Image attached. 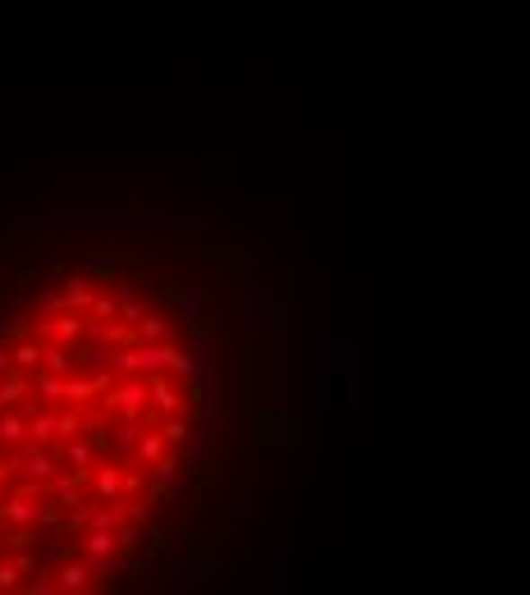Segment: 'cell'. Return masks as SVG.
Here are the masks:
<instances>
[{
    "mask_svg": "<svg viewBox=\"0 0 530 595\" xmlns=\"http://www.w3.org/2000/svg\"><path fill=\"white\" fill-rule=\"evenodd\" d=\"M105 413H115L119 422H146V404H151V385L146 376H128V380H115L110 394H101Z\"/></svg>",
    "mask_w": 530,
    "mask_h": 595,
    "instance_id": "obj_1",
    "label": "cell"
},
{
    "mask_svg": "<svg viewBox=\"0 0 530 595\" xmlns=\"http://www.w3.org/2000/svg\"><path fill=\"white\" fill-rule=\"evenodd\" d=\"M165 307H170V316H174L183 330H197V325L210 316V298H206L201 284H192V280H174V284L165 289Z\"/></svg>",
    "mask_w": 530,
    "mask_h": 595,
    "instance_id": "obj_2",
    "label": "cell"
},
{
    "mask_svg": "<svg viewBox=\"0 0 530 595\" xmlns=\"http://www.w3.org/2000/svg\"><path fill=\"white\" fill-rule=\"evenodd\" d=\"M161 192L170 188L161 174H133V179H74V174H60L56 179V192Z\"/></svg>",
    "mask_w": 530,
    "mask_h": 595,
    "instance_id": "obj_3",
    "label": "cell"
},
{
    "mask_svg": "<svg viewBox=\"0 0 530 595\" xmlns=\"http://www.w3.org/2000/svg\"><path fill=\"white\" fill-rule=\"evenodd\" d=\"M60 207L46 202V197H10L0 207V220H14V225H60Z\"/></svg>",
    "mask_w": 530,
    "mask_h": 595,
    "instance_id": "obj_4",
    "label": "cell"
},
{
    "mask_svg": "<svg viewBox=\"0 0 530 595\" xmlns=\"http://www.w3.org/2000/svg\"><path fill=\"white\" fill-rule=\"evenodd\" d=\"M87 481H92V485H87L92 504H115V500H124V472H119L115 458H110V463H96Z\"/></svg>",
    "mask_w": 530,
    "mask_h": 595,
    "instance_id": "obj_5",
    "label": "cell"
},
{
    "mask_svg": "<svg viewBox=\"0 0 530 595\" xmlns=\"http://www.w3.org/2000/svg\"><path fill=\"white\" fill-rule=\"evenodd\" d=\"M146 385H151V404L161 408L165 417H170V413H183L188 394L174 385V371H170V367H161V371H146Z\"/></svg>",
    "mask_w": 530,
    "mask_h": 595,
    "instance_id": "obj_6",
    "label": "cell"
},
{
    "mask_svg": "<svg viewBox=\"0 0 530 595\" xmlns=\"http://www.w3.org/2000/svg\"><path fill=\"white\" fill-rule=\"evenodd\" d=\"M56 582H60V591H92L96 586V573H92V564L83 559V555H69L65 564H56Z\"/></svg>",
    "mask_w": 530,
    "mask_h": 595,
    "instance_id": "obj_7",
    "label": "cell"
},
{
    "mask_svg": "<svg viewBox=\"0 0 530 595\" xmlns=\"http://www.w3.org/2000/svg\"><path fill=\"white\" fill-rule=\"evenodd\" d=\"M83 481H87V472H65V476H50L46 481V494H50V500H60L65 509H78V504H87L92 500V494L83 490Z\"/></svg>",
    "mask_w": 530,
    "mask_h": 595,
    "instance_id": "obj_8",
    "label": "cell"
},
{
    "mask_svg": "<svg viewBox=\"0 0 530 595\" xmlns=\"http://www.w3.org/2000/svg\"><path fill=\"white\" fill-rule=\"evenodd\" d=\"M210 449H216V431H210V426H192V435L183 440V467L188 472H206Z\"/></svg>",
    "mask_w": 530,
    "mask_h": 595,
    "instance_id": "obj_9",
    "label": "cell"
},
{
    "mask_svg": "<svg viewBox=\"0 0 530 595\" xmlns=\"http://www.w3.org/2000/svg\"><path fill=\"white\" fill-rule=\"evenodd\" d=\"M192 573L201 577V591L210 595V591H220V586L234 582L238 564H234V559H192Z\"/></svg>",
    "mask_w": 530,
    "mask_h": 595,
    "instance_id": "obj_10",
    "label": "cell"
},
{
    "mask_svg": "<svg viewBox=\"0 0 530 595\" xmlns=\"http://www.w3.org/2000/svg\"><path fill=\"white\" fill-rule=\"evenodd\" d=\"M23 476L46 485L50 476H56V454H50L46 444H32V440H28V444H23Z\"/></svg>",
    "mask_w": 530,
    "mask_h": 595,
    "instance_id": "obj_11",
    "label": "cell"
},
{
    "mask_svg": "<svg viewBox=\"0 0 530 595\" xmlns=\"http://www.w3.org/2000/svg\"><path fill=\"white\" fill-rule=\"evenodd\" d=\"M183 472H188V467H183L174 454H165L161 463L151 467V481H146V485H151V494H174V490L183 485Z\"/></svg>",
    "mask_w": 530,
    "mask_h": 595,
    "instance_id": "obj_12",
    "label": "cell"
},
{
    "mask_svg": "<svg viewBox=\"0 0 530 595\" xmlns=\"http://www.w3.org/2000/svg\"><path fill=\"white\" fill-rule=\"evenodd\" d=\"M0 444H5V449H23L28 444V413L0 408Z\"/></svg>",
    "mask_w": 530,
    "mask_h": 595,
    "instance_id": "obj_13",
    "label": "cell"
},
{
    "mask_svg": "<svg viewBox=\"0 0 530 595\" xmlns=\"http://www.w3.org/2000/svg\"><path fill=\"white\" fill-rule=\"evenodd\" d=\"M65 293H69V307L74 312H92V303H96V280L87 271H74L65 280Z\"/></svg>",
    "mask_w": 530,
    "mask_h": 595,
    "instance_id": "obj_14",
    "label": "cell"
},
{
    "mask_svg": "<svg viewBox=\"0 0 530 595\" xmlns=\"http://www.w3.org/2000/svg\"><path fill=\"white\" fill-rule=\"evenodd\" d=\"M10 349H14V367L19 371H41V362H46V339L23 334L19 343H10Z\"/></svg>",
    "mask_w": 530,
    "mask_h": 595,
    "instance_id": "obj_15",
    "label": "cell"
},
{
    "mask_svg": "<svg viewBox=\"0 0 530 595\" xmlns=\"http://www.w3.org/2000/svg\"><path fill=\"white\" fill-rule=\"evenodd\" d=\"M32 389V371H5L0 376V408H19L23 404V394Z\"/></svg>",
    "mask_w": 530,
    "mask_h": 595,
    "instance_id": "obj_16",
    "label": "cell"
},
{
    "mask_svg": "<svg viewBox=\"0 0 530 595\" xmlns=\"http://www.w3.org/2000/svg\"><path fill=\"white\" fill-rule=\"evenodd\" d=\"M165 449H170V440H165V431L155 426V431H142V440H137V449H133V458L142 463V467H155L165 458Z\"/></svg>",
    "mask_w": 530,
    "mask_h": 595,
    "instance_id": "obj_17",
    "label": "cell"
},
{
    "mask_svg": "<svg viewBox=\"0 0 530 595\" xmlns=\"http://www.w3.org/2000/svg\"><path fill=\"white\" fill-rule=\"evenodd\" d=\"M96 399H101V394H96L92 376H87V371H74L69 385H65V404H74V408H92Z\"/></svg>",
    "mask_w": 530,
    "mask_h": 595,
    "instance_id": "obj_18",
    "label": "cell"
},
{
    "mask_svg": "<svg viewBox=\"0 0 530 595\" xmlns=\"http://www.w3.org/2000/svg\"><path fill=\"white\" fill-rule=\"evenodd\" d=\"M65 385H69V376H60V371H32V389L41 394L46 404H65Z\"/></svg>",
    "mask_w": 530,
    "mask_h": 595,
    "instance_id": "obj_19",
    "label": "cell"
},
{
    "mask_svg": "<svg viewBox=\"0 0 530 595\" xmlns=\"http://www.w3.org/2000/svg\"><path fill=\"white\" fill-rule=\"evenodd\" d=\"M170 325H174V316H165V312H146V316L133 325V334H137L142 343H161V339H170Z\"/></svg>",
    "mask_w": 530,
    "mask_h": 595,
    "instance_id": "obj_20",
    "label": "cell"
},
{
    "mask_svg": "<svg viewBox=\"0 0 530 595\" xmlns=\"http://www.w3.org/2000/svg\"><path fill=\"white\" fill-rule=\"evenodd\" d=\"M348 371V343L343 339H325L321 343V376H343Z\"/></svg>",
    "mask_w": 530,
    "mask_h": 595,
    "instance_id": "obj_21",
    "label": "cell"
},
{
    "mask_svg": "<svg viewBox=\"0 0 530 595\" xmlns=\"http://www.w3.org/2000/svg\"><path fill=\"white\" fill-rule=\"evenodd\" d=\"M41 367H46V371H60V376H74V371H78V358H69V343H65V339H50Z\"/></svg>",
    "mask_w": 530,
    "mask_h": 595,
    "instance_id": "obj_22",
    "label": "cell"
},
{
    "mask_svg": "<svg viewBox=\"0 0 530 595\" xmlns=\"http://www.w3.org/2000/svg\"><path fill=\"white\" fill-rule=\"evenodd\" d=\"M74 472H92L96 467V449H92V444L78 435V440H65V454H60Z\"/></svg>",
    "mask_w": 530,
    "mask_h": 595,
    "instance_id": "obj_23",
    "label": "cell"
},
{
    "mask_svg": "<svg viewBox=\"0 0 530 595\" xmlns=\"http://www.w3.org/2000/svg\"><path fill=\"white\" fill-rule=\"evenodd\" d=\"M124 334L115 330V321H96V316H87V330H83V343H96V349H115Z\"/></svg>",
    "mask_w": 530,
    "mask_h": 595,
    "instance_id": "obj_24",
    "label": "cell"
},
{
    "mask_svg": "<svg viewBox=\"0 0 530 595\" xmlns=\"http://www.w3.org/2000/svg\"><path fill=\"white\" fill-rule=\"evenodd\" d=\"M28 440H32V444H46V449H50V444L60 440V435H56V413H28Z\"/></svg>",
    "mask_w": 530,
    "mask_h": 595,
    "instance_id": "obj_25",
    "label": "cell"
},
{
    "mask_svg": "<svg viewBox=\"0 0 530 595\" xmlns=\"http://www.w3.org/2000/svg\"><path fill=\"white\" fill-rule=\"evenodd\" d=\"M87 431V408H74L69 404V413H56V435H60V444L65 440H78Z\"/></svg>",
    "mask_w": 530,
    "mask_h": 595,
    "instance_id": "obj_26",
    "label": "cell"
},
{
    "mask_svg": "<svg viewBox=\"0 0 530 595\" xmlns=\"http://www.w3.org/2000/svg\"><path fill=\"white\" fill-rule=\"evenodd\" d=\"M146 422H119L115 426V440H110V454H133L137 449V440H142Z\"/></svg>",
    "mask_w": 530,
    "mask_h": 595,
    "instance_id": "obj_27",
    "label": "cell"
},
{
    "mask_svg": "<svg viewBox=\"0 0 530 595\" xmlns=\"http://www.w3.org/2000/svg\"><path fill=\"white\" fill-rule=\"evenodd\" d=\"M78 271H87V275H92L96 284H105V289H110V284L119 280V266H115L110 257H83V266H78Z\"/></svg>",
    "mask_w": 530,
    "mask_h": 595,
    "instance_id": "obj_28",
    "label": "cell"
},
{
    "mask_svg": "<svg viewBox=\"0 0 530 595\" xmlns=\"http://www.w3.org/2000/svg\"><path fill=\"white\" fill-rule=\"evenodd\" d=\"M19 591H28V595H56L60 591V582H56V568H37V573H28V582L19 586Z\"/></svg>",
    "mask_w": 530,
    "mask_h": 595,
    "instance_id": "obj_29",
    "label": "cell"
},
{
    "mask_svg": "<svg viewBox=\"0 0 530 595\" xmlns=\"http://www.w3.org/2000/svg\"><path fill=\"white\" fill-rule=\"evenodd\" d=\"M37 307H41L46 316H60V312H74V307H69V293H65V284H56V289H41V298H37Z\"/></svg>",
    "mask_w": 530,
    "mask_h": 595,
    "instance_id": "obj_30",
    "label": "cell"
},
{
    "mask_svg": "<svg viewBox=\"0 0 530 595\" xmlns=\"http://www.w3.org/2000/svg\"><path fill=\"white\" fill-rule=\"evenodd\" d=\"M28 247H32V253L37 257H50V253H56V225H32V234H28Z\"/></svg>",
    "mask_w": 530,
    "mask_h": 595,
    "instance_id": "obj_31",
    "label": "cell"
},
{
    "mask_svg": "<svg viewBox=\"0 0 530 595\" xmlns=\"http://www.w3.org/2000/svg\"><path fill=\"white\" fill-rule=\"evenodd\" d=\"M146 312H151V298H146V293H133L128 303H119V321H124V325H137Z\"/></svg>",
    "mask_w": 530,
    "mask_h": 595,
    "instance_id": "obj_32",
    "label": "cell"
},
{
    "mask_svg": "<svg viewBox=\"0 0 530 595\" xmlns=\"http://www.w3.org/2000/svg\"><path fill=\"white\" fill-rule=\"evenodd\" d=\"M87 330V312H60V339L65 343H78Z\"/></svg>",
    "mask_w": 530,
    "mask_h": 595,
    "instance_id": "obj_33",
    "label": "cell"
},
{
    "mask_svg": "<svg viewBox=\"0 0 530 595\" xmlns=\"http://www.w3.org/2000/svg\"><path fill=\"white\" fill-rule=\"evenodd\" d=\"M161 431H165L170 444H183V440L192 435V422H188V413H170V417L161 422Z\"/></svg>",
    "mask_w": 530,
    "mask_h": 595,
    "instance_id": "obj_34",
    "label": "cell"
},
{
    "mask_svg": "<svg viewBox=\"0 0 530 595\" xmlns=\"http://www.w3.org/2000/svg\"><path fill=\"white\" fill-rule=\"evenodd\" d=\"M23 577H28V573H23L10 555L0 559V591H19V586H23Z\"/></svg>",
    "mask_w": 530,
    "mask_h": 595,
    "instance_id": "obj_35",
    "label": "cell"
},
{
    "mask_svg": "<svg viewBox=\"0 0 530 595\" xmlns=\"http://www.w3.org/2000/svg\"><path fill=\"white\" fill-rule=\"evenodd\" d=\"M87 316H96V321H119V303H115V293H96V303H92V312Z\"/></svg>",
    "mask_w": 530,
    "mask_h": 595,
    "instance_id": "obj_36",
    "label": "cell"
},
{
    "mask_svg": "<svg viewBox=\"0 0 530 595\" xmlns=\"http://www.w3.org/2000/svg\"><path fill=\"white\" fill-rule=\"evenodd\" d=\"M32 334H37V339H46V343H50V339H60V316H46V312H41V316H37V325H32Z\"/></svg>",
    "mask_w": 530,
    "mask_h": 595,
    "instance_id": "obj_37",
    "label": "cell"
},
{
    "mask_svg": "<svg viewBox=\"0 0 530 595\" xmlns=\"http://www.w3.org/2000/svg\"><path fill=\"white\" fill-rule=\"evenodd\" d=\"M275 293H293V271L288 266H275V284H270Z\"/></svg>",
    "mask_w": 530,
    "mask_h": 595,
    "instance_id": "obj_38",
    "label": "cell"
},
{
    "mask_svg": "<svg viewBox=\"0 0 530 595\" xmlns=\"http://www.w3.org/2000/svg\"><path fill=\"white\" fill-rule=\"evenodd\" d=\"M87 247H105V253L119 247V253H124V247H137V243H128V238H87Z\"/></svg>",
    "mask_w": 530,
    "mask_h": 595,
    "instance_id": "obj_39",
    "label": "cell"
},
{
    "mask_svg": "<svg viewBox=\"0 0 530 595\" xmlns=\"http://www.w3.org/2000/svg\"><path fill=\"white\" fill-rule=\"evenodd\" d=\"M220 216H225V211H220V202H216V197H206V202H201V220H206V225H216Z\"/></svg>",
    "mask_w": 530,
    "mask_h": 595,
    "instance_id": "obj_40",
    "label": "cell"
},
{
    "mask_svg": "<svg viewBox=\"0 0 530 595\" xmlns=\"http://www.w3.org/2000/svg\"><path fill=\"white\" fill-rule=\"evenodd\" d=\"M119 540H124V550H137V545H142V531H137V522H128V527L119 531Z\"/></svg>",
    "mask_w": 530,
    "mask_h": 595,
    "instance_id": "obj_41",
    "label": "cell"
},
{
    "mask_svg": "<svg viewBox=\"0 0 530 595\" xmlns=\"http://www.w3.org/2000/svg\"><path fill=\"white\" fill-rule=\"evenodd\" d=\"M10 481H14V472H10V463H5V458H0V504L10 500Z\"/></svg>",
    "mask_w": 530,
    "mask_h": 595,
    "instance_id": "obj_42",
    "label": "cell"
},
{
    "mask_svg": "<svg viewBox=\"0 0 530 595\" xmlns=\"http://www.w3.org/2000/svg\"><path fill=\"white\" fill-rule=\"evenodd\" d=\"M5 371H14V349L0 339V376H5Z\"/></svg>",
    "mask_w": 530,
    "mask_h": 595,
    "instance_id": "obj_43",
    "label": "cell"
},
{
    "mask_svg": "<svg viewBox=\"0 0 530 595\" xmlns=\"http://www.w3.org/2000/svg\"><path fill=\"white\" fill-rule=\"evenodd\" d=\"M137 490H142V476L137 472H124V500H133Z\"/></svg>",
    "mask_w": 530,
    "mask_h": 595,
    "instance_id": "obj_44",
    "label": "cell"
},
{
    "mask_svg": "<svg viewBox=\"0 0 530 595\" xmlns=\"http://www.w3.org/2000/svg\"><path fill=\"white\" fill-rule=\"evenodd\" d=\"M5 284H14V271H10L5 262H0V289H5Z\"/></svg>",
    "mask_w": 530,
    "mask_h": 595,
    "instance_id": "obj_45",
    "label": "cell"
}]
</instances>
